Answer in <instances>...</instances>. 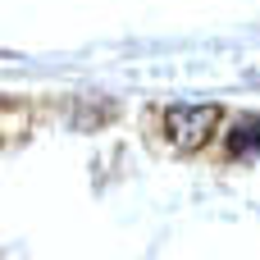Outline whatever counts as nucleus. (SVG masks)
I'll return each instance as SVG.
<instances>
[{
    "instance_id": "nucleus-1",
    "label": "nucleus",
    "mask_w": 260,
    "mask_h": 260,
    "mask_svg": "<svg viewBox=\"0 0 260 260\" xmlns=\"http://www.w3.org/2000/svg\"><path fill=\"white\" fill-rule=\"evenodd\" d=\"M219 128V110L215 105H169L165 110V137L174 142V151H201Z\"/></svg>"
},
{
    "instance_id": "nucleus-2",
    "label": "nucleus",
    "mask_w": 260,
    "mask_h": 260,
    "mask_svg": "<svg viewBox=\"0 0 260 260\" xmlns=\"http://www.w3.org/2000/svg\"><path fill=\"white\" fill-rule=\"evenodd\" d=\"M233 151L242 155V151H260V114H251V133H247V123L238 128V137H233Z\"/></svg>"
}]
</instances>
